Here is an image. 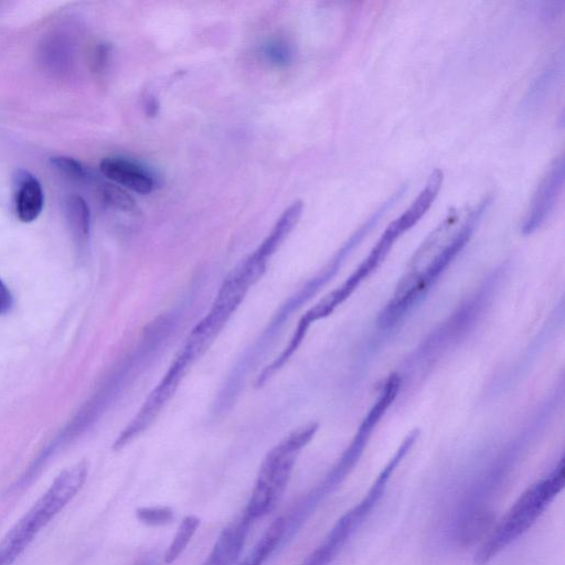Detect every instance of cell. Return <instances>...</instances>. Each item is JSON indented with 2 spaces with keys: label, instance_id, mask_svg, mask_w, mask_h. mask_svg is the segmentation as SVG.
Here are the masks:
<instances>
[{
  "label": "cell",
  "instance_id": "6da1fadb",
  "mask_svg": "<svg viewBox=\"0 0 565 565\" xmlns=\"http://www.w3.org/2000/svg\"><path fill=\"white\" fill-rule=\"evenodd\" d=\"M564 459L526 488L503 518L489 530L473 556L476 565H487L520 540L544 514L564 488Z\"/></svg>",
  "mask_w": 565,
  "mask_h": 565
},
{
  "label": "cell",
  "instance_id": "7a4b0ae2",
  "mask_svg": "<svg viewBox=\"0 0 565 565\" xmlns=\"http://www.w3.org/2000/svg\"><path fill=\"white\" fill-rule=\"evenodd\" d=\"M88 472L86 461L64 469L0 542V565H12L39 532L77 494Z\"/></svg>",
  "mask_w": 565,
  "mask_h": 565
},
{
  "label": "cell",
  "instance_id": "3957f363",
  "mask_svg": "<svg viewBox=\"0 0 565 565\" xmlns=\"http://www.w3.org/2000/svg\"><path fill=\"white\" fill-rule=\"evenodd\" d=\"M317 429L318 425L313 423L299 427L267 452L243 513L252 523L275 508L287 487L299 452Z\"/></svg>",
  "mask_w": 565,
  "mask_h": 565
},
{
  "label": "cell",
  "instance_id": "277c9868",
  "mask_svg": "<svg viewBox=\"0 0 565 565\" xmlns=\"http://www.w3.org/2000/svg\"><path fill=\"white\" fill-rule=\"evenodd\" d=\"M397 467V461L390 459L363 497L335 521L301 565H331L334 562L384 498Z\"/></svg>",
  "mask_w": 565,
  "mask_h": 565
},
{
  "label": "cell",
  "instance_id": "5b68a950",
  "mask_svg": "<svg viewBox=\"0 0 565 565\" xmlns=\"http://www.w3.org/2000/svg\"><path fill=\"white\" fill-rule=\"evenodd\" d=\"M564 182V158H556L546 171L532 199L522 230L530 233L539 227L553 210Z\"/></svg>",
  "mask_w": 565,
  "mask_h": 565
},
{
  "label": "cell",
  "instance_id": "8992f818",
  "mask_svg": "<svg viewBox=\"0 0 565 565\" xmlns=\"http://www.w3.org/2000/svg\"><path fill=\"white\" fill-rule=\"evenodd\" d=\"M99 171L108 181L139 194H148L157 181L143 167L121 157H106L99 162Z\"/></svg>",
  "mask_w": 565,
  "mask_h": 565
},
{
  "label": "cell",
  "instance_id": "52a82bcc",
  "mask_svg": "<svg viewBox=\"0 0 565 565\" xmlns=\"http://www.w3.org/2000/svg\"><path fill=\"white\" fill-rule=\"evenodd\" d=\"M13 200L17 217L23 223L35 221L44 206V191L38 178L25 169L13 174Z\"/></svg>",
  "mask_w": 565,
  "mask_h": 565
},
{
  "label": "cell",
  "instance_id": "ba28073f",
  "mask_svg": "<svg viewBox=\"0 0 565 565\" xmlns=\"http://www.w3.org/2000/svg\"><path fill=\"white\" fill-rule=\"evenodd\" d=\"M252 522L242 516L223 529L204 565H234L241 556Z\"/></svg>",
  "mask_w": 565,
  "mask_h": 565
},
{
  "label": "cell",
  "instance_id": "9c48e42d",
  "mask_svg": "<svg viewBox=\"0 0 565 565\" xmlns=\"http://www.w3.org/2000/svg\"><path fill=\"white\" fill-rule=\"evenodd\" d=\"M441 183L443 171L440 169L433 170L425 186L408 209L391 223L399 235L415 225L428 211L441 188Z\"/></svg>",
  "mask_w": 565,
  "mask_h": 565
},
{
  "label": "cell",
  "instance_id": "30bf717a",
  "mask_svg": "<svg viewBox=\"0 0 565 565\" xmlns=\"http://www.w3.org/2000/svg\"><path fill=\"white\" fill-rule=\"evenodd\" d=\"M302 201L297 200L292 202L281 213L268 235L257 248L268 257H271L297 225L302 214Z\"/></svg>",
  "mask_w": 565,
  "mask_h": 565
},
{
  "label": "cell",
  "instance_id": "8fae6325",
  "mask_svg": "<svg viewBox=\"0 0 565 565\" xmlns=\"http://www.w3.org/2000/svg\"><path fill=\"white\" fill-rule=\"evenodd\" d=\"M66 217L79 247L87 243L90 232V211L87 202L77 194L71 195L66 201Z\"/></svg>",
  "mask_w": 565,
  "mask_h": 565
},
{
  "label": "cell",
  "instance_id": "7c38bea8",
  "mask_svg": "<svg viewBox=\"0 0 565 565\" xmlns=\"http://www.w3.org/2000/svg\"><path fill=\"white\" fill-rule=\"evenodd\" d=\"M90 184L95 186L100 200L108 206L135 215L140 213L135 199L121 186L110 181L102 180L96 175Z\"/></svg>",
  "mask_w": 565,
  "mask_h": 565
},
{
  "label": "cell",
  "instance_id": "4fadbf2b",
  "mask_svg": "<svg viewBox=\"0 0 565 565\" xmlns=\"http://www.w3.org/2000/svg\"><path fill=\"white\" fill-rule=\"evenodd\" d=\"M200 526V519L195 515H186L179 524L177 532L164 554V563H174L185 551Z\"/></svg>",
  "mask_w": 565,
  "mask_h": 565
},
{
  "label": "cell",
  "instance_id": "5bb4252c",
  "mask_svg": "<svg viewBox=\"0 0 565 565\" xmlns=\"http://www.w3.org/2000/svg\"><path fill=\"white\" fill-rule=\"evenodd\" d=\"M51 164L62 174L78 183H90L95 177L81 161L66 157L55 156L50 159Z\"/></svg>",
  "mask_w": 565,
  "mask_h": 565
},
{
  "label": "cell",
  "instance_id": "9a60e30c",
  "mask_svg": "<svg viewBox=\"0 0 565 565\" xmlns=\"http://www.w3.org/2000/svg\"><path fill=\"white\" fill-rule=\"evenodd\" d=\"M136 518L148 526H164L172 522L173 510L167 505H150L136 509Z\"/></svg>",
  "mask_w": 565,
  "mask_h": 565
},
{
  "label": "cell",
  "instance_id": "2e32d148",
  "mask_svg": "<svg viewBox=\"0 0 565 565\" xmlns=\"http://www.w3.org/2000/svg\"><path fill=\"white\" fill-rule=\"evenodd\" d=\"M263 55L275 66H287L294 58V50L282 40H271L263 46Z\"/></svg>",
  "mask_w": 565,
  "mask_h": 565
},
{
  "label": "cell",
  "instance_id": "e0dca14e",
  "mask_svg": "<svg viewBox=\"0 0 565 565\" xmlns=\"http://www.w3.org/2000/svg\"><path fill=\"white\" fill-rule=\"evenodd\" d=\"M110 55V46L108 44H100L96 47L94 53V67L97 72H103L108 64Z\"/></svg>",
  "mask_w": 565,
  "mask_h": 565
},
{
  "label": "cell",
  "instance_id": "ac0fdd59",
  "mask_svg": "<svg viewBox=\"0 0 565 565\" xmlns=\"http://www.w3.org/2000/svg\"><path fill=\"white\" fill-rule=\"evenodd\" d=\"M13 305L12 295L7 285L0 278V315L9 312Z\"/></svg>",
  "mask_w": 565,
  "mask_h": 565
},
{
  "label": "cell",
  "instance_id": "d6986e66",
  "mask_svg": "<svg viewBox=\"0 0 565 565\" xmlns=\"http://www.w3.org/2000/svg\"><path fill=\"white\" fill-rule=\"evenodd\" d=\"M142 106L145 108V113L148 116H156L159 109V102L152 94H147L146 97H143Z\"/></svg>",
  "mask_w": 565,
  "mask_h": 565
}]
</instances>
